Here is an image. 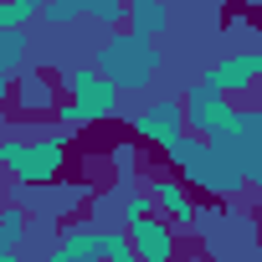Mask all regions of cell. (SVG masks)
Masks as SVG:
<instances>
[{
    "instance_id": "7c38bea8",
    "label": "cell",
    "mask_w": 262,
    "mask_h": 262,
    "mask_svg": "<svg viewBox=\"0 0 262 262\" xmlns=\"http://www.w3.org/2000/svg\"><path fill=\"white\" fill-rule=\"evenodd\" d=\"M41 262H108L103 257V231L93 221H62V236L47 247Z\"/></svg>"
},
{
    "instance_id": "30bf717a",
    "label": "cell",
    "mask_w": 262,
    "mask_h": 262,
    "mask_svg": "<svg viewBox=\"0 0 262 262\" xmlns=\"http://www.w3.org/2000/svg\"><path fill=\"white\" fill-rule=\"evenodd\" d=\"M149 185V195H155V216L175 231V236H185L190 226H195V190H185L175 175H155V180H144Z\"/></svg>"
},
{
    "instance_id": "9a60e30c",
    "label": "cell",
    "mask_w": 262,
    "mask_h": 262,
    "mask_svg": "<svg viewBox=\"0 0 262 262\" xmlns=\"http://www.w3.org/2000/svg\"><path fill=\"white\" fill-rule=\"evenodd\" d=\"M26 52H31V36L26 31H0V108L11 103V82L26 67Z\"/></svg>"
},
{
    "instance_id": "7a4b0ae2",
    "label": "cell",
    "mask_w": 262,
    "mask_h": 262,
    "mask_svg": "<svg viewBox=\"0 0 262 262\" xmlns=\"http://www.w3.org/2000/svg\"><path fill=\"white\" fill-rule=\"evenodd\" d=\"M160 155H165L170 175H175L185 190H206V195H216L221 206L247 190L242 170L231 165V155H226L221 144H206V139H195V134H180V139H170Z\"/></svg>"
},
{
    "instance_id": "5b68a950",
    "label": "cell",
    "mask_w": 262,
    "mask_h": 262,
    "mask_svg": "<svg viewBox=\"0 0 262 262\" xmlns=\"http://www.w3.org/2000/svg\"><path fill=\"white\" fill-rule=\"evenodd\" d=\"M62 88H67V103L57 108V123L62 128H98V123H113L118 118V93L93 72V67H67L62 72Z\"/></svg>"
},
{
    "instance_id": "3957f363",
    "label": "cell",
    "mask_w": 262,
    "mask_h": 262,
    "mask_svg": "<svg viewBox=\"0 0 262 262\" xmlns=\"http://www.w3.org/2000/svg\"><path fill=\"white\" fill-rule=\"evenodd\" d=\"M88 67H93L118 98H123V93H149L155 77H160V47L144 41V36H134V31H113Z\"/></svg>"
},
{
    "instance_id": "2e32d148",
    "label": "cell",
    "mask_w": 262,
    "mask_h": 262,
    "mask_svg": "<svg viewBox=\"0 0 262 262\" xmlns=\"http://www.w3.org/2000/svg\"><path fill=\"white\" fill-rule=\"evenodd\" d=\"M26 242H31V216H26L21 201H6V206H0V247L21 252Z\"/></svg>"
},
{
    "instance_id": "4fadbf2b",
    "label": "cell",
    "mask_w": 262,
    "mask_h": 262,
    "mask_svg": "<svg viewBox=\"0 0 262 262\" xmlns=\"http://www.w3.org/2000/svg\"><path fill=\"white\" fill-rule=\"evenodd\" d=\"M123 31H134L144 41L170 31V6L165 0H123Z\"/></svg>"
},
{
    "instance_id": "ffe728a7",
    "label": "cell",
    "mask_w": 262,
    "mask_h": 262,
    "mask_svg": "<svg viewBox=\"0 0 262 262\" xmlns=\"http://www.w3.org/2000/svg\"><path fill=\"white\" fill-rule=\"evenodd\" d=\"M41 11V0H0V31H26Z\"/></svg>"
},
{
    "instance_id": "7402d4cb",
    "label": "cell",
    "mask_w": 262,
    "mask_h": 262,
    "mask_svg": "<svg viewBox=\"0 0 262 262\" xmlns=\"http://www.w3.org/2000/svg\"><path fill=\"white\" fill-rule=\"evenodd\" d=\"M103 257H108V262H139V257H134V247H128V236H123L118 226H113V231H103Z\"/></svg>"
},
{
    "instance_id": "603a6c76",
    "label": "cell",
    "mask_w": 262,
    "mask_h": 262,
    "mask_svg": "<svg viewBox=\"0 0 262 262\" xmlns=\"http://www.w3.org/2000/svg\"><path fill=\"white\" fill-rule=\"evenodd\" d=\"M6 201H11V180H6V175H0V206H6Z\"/></svg>"
},
{
    "instance_id": "ba28073f",
    "label": "cell",
    "mask_w": 262,
    "mask_h": 262,
    "mask_svg": "<svg viewBox=\"0 0 262 262\" xmlns=\"http://www.w3.org/2000/svg\"><path fill=\"white\" fill-rule=\"evenodd\" d=\"M128 134H134V144H155V149H165L170 139H180L185 134L180 98H155L139 113H128Z\"/></svg>"
},
{
    "instance_id": "8992f818",
    "label": "cell",
    "mask_w": 262,
    "mask_h": 262,
    "mask_svg": "<svg viewBox=\"0 0 262 262\" xmlns=\"http://www.w3.org/2000/svg\"><path fill=\"white\" fill-rule=\"evenodd\" d=\"M180 118H185V134H195V139L216 144V139H226L231 128H236L242 108H236L231 98H221V93H206V88L195 82V88L180 98Z\"/></svg>"
},
{
    "instance_id": "cb8c5ba5",
    "label": "cell",
    "mask_w": 262,
    "mask_h": 262,
    "mask_svg": "<svg viewBox=\"0 0 262 262\" xmlns=\"http://www.w3.org/2000/svg\"><path fill=\"white\" fill-rule=\"evenodd\" d=\"M0 262H21V252H6V247H0Z\"/></svg>"
},
{
    "instance_id": "9c48e42d",
    "label": "cell",
    "mask_w": 262,
    "mask_h": 262,
    "mask_svg": "<svg viewBox=\"0 0 262 262\" xmlns=\"http://www.w3.org/2000/svg\"><path fill=\"white\" fill-rule=\"evenodd\" d=\"M257 77H262V52H226L216 67H206V77H201V88L206 93H221V98H242V93H252L257 88Z\"/></svg>"
},
{
    "instance_id": "277c9868",
    "label": "cell",
    "mask_w": 262,
    "mask_h": 262,
    "mask_svg": "<svg viewBox=\"0 0 262 262\" xmlns=\"http://www.w3.org/2000/svg\"><path fill=\"white\" fill-rule=\"evenodd\" d=\"M201 242H206V257L211 262H252L257 257V231H252V216L211 201V206H195V226H190Z\"/></svg>"
},
{
    "instance_id": "d6986e66",
    "label": "cell",
    "mask_w": 262,
    "mask_h": 262,
    "mask_svg": "<svg viewBox=\"0 0 262 262\" xmlns=\"http://www.w3.org/2000/svg\"><path fill=\"white\" fill-rule=\"evenodd\" d=\"M77 11H82V21H98L108 36L123 31V0H77Z\"/></svg>"
},
{
    "instance_id": "52a82bcc",
    "label": "cell",
    "mask_w": 262,
    "mask_h": 262,
    "mask_svg": "<svg viewBox=\"0 0 262 262\" xmlns=\"http://www.w3.org/2000/svg\"><path fill=\"white\" fill-rule=\"evenodd\" d=\"M216 144L231 155V165L242 170L247 185H262V113L257 108H242L236 128H231L226 139H216Z\"/></svg>"
},
{
    "instance_id": "6da1fadb",
    "label": "cell",
    "mask_w": 262,
    "mask_h": 262,
    "mask_svg": "<svg viewBox=\"0 0 262 262\" xmlns=\"http://www.w3.org/2000/svg\"><path fill=\"white\" fill-rule=\"evenodd\" d=\"M77 134L62 123L52 128H11L6 139H0V175L16 180L21 190H36V185H57L62 170H67V155H72Z\"/></svg>"
},
{
    "instance_id": "8fae6325",
    "label": "cell",
    "mask_w": 262,
    "mask_h": 262,
    "mask_svg": "<svg viewBox=\"0 0 262 262\" xmlns=\"http://www.w3.org/2000/svg\"><path fill=\"white\" fill-rule=\"evenodd\" d=\"M118 231L128 236V247H134V257H139V262H175V257H180V236H175L160 216L128 221V226H118Z\"/></svg>"
},
{
    "instance_id": "ac0fdd59",
    "label": "cell",
    "mask_w": 262,
    "mask_h": 262,
    "mask_svg": "<svg viewBox=\"0 0 262 262\" xmlns=\"http://www.w3.org/2000/svg\"><path fill=\"white\" fill-rule=\"evenodd\" d=\"M139 160H144V155H139L134 139H113V144H108V165H113L118 185H134V180H139Z\"/></svg>"
},
{
    "instance_id": "5bb4252c",
    "label": "cell",
    "mask_w": 262,
    "mask_h": 262,
    "mask_svg": "<svg viewBox=\"0 0 262 262\" xmlns=\"http://www.w3.org/2000/svg\"><path fill=\"white\" fill-rule=\"evenodd\" d=\"M11 88H16V108H21V113H47V108H57V82L41 77L36 67H21Z\"/></svg>"
},
{
    "instance_id": "e0dca14e",
    "label": "cell",
    "mask_w": 262,
    "mask_h": 262,
    "mask_svg": "<svg viewBox=\"0 0 262 262\" xmlns=\"http://www.w3.org/2000/svg\"><path fill=\"white\" fill-rule=\"evenodd\" d=\"M144 216H155V195H149V185H144V180H134V185H118V226H128V221H144Z\"/></svg>"
},
{
    "instance_id": "44dd1931",
    "label": "cell",
    "mask_w": 262,
    "mask_h": 262,
    "mask_svg": "<svg viewBox=\"0 0 262 262\" xmlns=\"http://www.w3.org/2000/svg\"><path fill=\"white\" fill-rule=\"evenodd\" d=\"M36 21H47V26H72V21H82V11H77V0H41Z\"/></svg>"
}]
</instances>
